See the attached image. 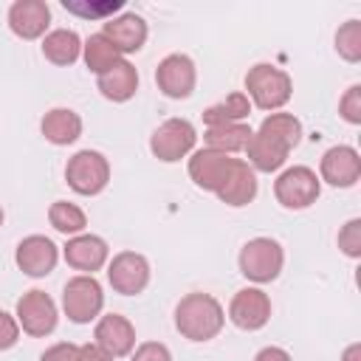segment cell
<instances>
[{"label":"cell","instance_id":"cell-1","mask_svg":"<svg viewBox=\"0 0 361 361\" xmlns=\"http://www.w3.org/2000/svg\"><path fill=\"white\" fill-rule=\"evenodd\" d=\"M223 324L226 310L212 293L192 290L175 305V330L189 341H212L214 336H220Z\"/></svg>","mask_w":361,"mask_h":361},{"label":"cell","instance_id":"cell-2","mask_svg":"<svg viewBox=\"0 0 361 361\" xmlns=\"http://www.w3.org/2000/svg\"><path fill=\"white\" fill-rule=\"evenodd\" d=\"M245 96L251 107H259L265 113H279L293 96V79L288 71L271 62H257L245 73Z\"/></svg>","mask_w":361,"mask_h":361},{"label":"cell","instance_id":"cell-3","mask_svg":"<svg viewBox=\"0 0 361 361\" xmlns=\"http://www.w3.org/2000/svg\"><path fill=\"white\" fill-rule=\"evenodd\" d=\"M237 268L257 288L268 285L285 268V248L274 237H251L237 254Z\"/></svg>","mask_w":361,"mask_h":361},{"label":"cell","instance_id":"cell-4","mask_svg":"<svg viewBox=\"0 0 361 361\" xmlns=\"http://www.w3.org/2000/svg\"><path fill=\"white\" fill-rule=\"evenodd\" d=\"M104 310V290L102 282L90 274H76L62 288V313L73 324H90Z\"/></svg>","mask_w":361,"mask_h":361},{"label":"cell","instance_id":"cell-5","mask_svg":"<svg viewBox=\"0 0 361 361\" xmlns=\"http://www.w3.org/2000/svg\"><path fill=\"white\" fill-rule=\"evenodd\" d=\"M322 195V180L316 175V169L305 166V164H296V166H288L276 175L274 180V197L282 209H290V212H302V209H310Z\"/></svg>","mask_w":361,"mask_h":361},{"label":"cell","instance_id":"cell-6","mask_svg":"<svg viewBox=\"0 0 361 361\" xmlns=\"http://www.w3.org/2000/svg\"><path fill=\"white\" fill-rule=\"evenodd\" d=\"M65 180L82 197L102 195L110 183V161L99 149H79L65 164Z\"/></svg>","mask_w":361,"mask_h":361},{"label":"cell","instance_id":"cell-7","mask_svg":"<svg viewBox=\"0 0 361 361\" xmlns=\"http://www.w3.org/2000/svg\"><path fill=\"white\" fill-rule=\"evenodd\" d=\"M197 144V130L189 118H166L149 135V152L164 164H178L189 158Z\"/></svg>","mask_w":361,"mask_h":361},{"label":"cell","instance_id":"cell-8","mask_svg":"<svg viewBox=\"0 0 361 361\" xmlns=\"http://www.w3.org/2000/svg\"><path fill=\"white\" fill-rule=\"evenodd\" d=\"M17 324L25 336H34V338H45L56 330V322H59V307L56 302L39 290V288H31L25 290L20 299H17Z\"/></svg>","mask_w":361,"mask_h":361},{"label":"cell","instance_id":"cell-9","mask_svg":"<svg viewBox=\"0 0 361 361\" xmlns=\"http://www.w3.org/2000/svg\"><path fill=\"white\" fill-rule=\"evenodd\" d=\"M152 279L149 259L138 251H118L113 259H107V282L121 296H138L147 290Z\"/></svg>","mask_w":361,"mask_h":361},{"label":"cell","instance_id":"cell-10","mask_svg":"<svg viewBox=\"0 0 361 361\" xmlns=\"http://www.w3.org/2000/svg\"><path fill=\"white\" fill-rule=\"evenodd\" d=\"M155 85L166 99H189L197 85V65L189 54H166L155 68Z\"/></svg>","mask_w":361,"mask_h":361},{"label":"cell","instance_id":"cell-11","mask_svg":"<svg viewBox=\"0 0 361 361\" xmlns=\"http://www.w3.org/2000/svg\"><path fill=\"white\" fill-rule=\"evenodd\" d=\"M271 313H274V305H271V296L257 288V285H248V288H240L231 302H228V322L245 333H254V330H262L268 322H271Z\"/></svg>","mask_w":361,"mask_h":361},{"label":"cell","instance_id":"cell-12","mask_svg":"<svg viewBox=\"0 0 361 361\" xmlns=\"http://www.w3.org/2000/svg\"><path fill=\"white\" fill-rule=\"evenodd\" d=\"M319 180L336 186V189H350L361 180V155L350 144H336L324 149L319 161Z\"/></svg>","mask_w":361,"mask_h":361},{"label":"cell","instance_id":"cell-13","mask_svg":"<svg viewBox=\"0 0 361 361\" xmlns=\"http://www.w3.org/2000/svg\"><path fill=\"white\" fill-rule=\"evenodd\" d=\"M14 262H17V268H20L25 276L42 279V276H48V274L56 268V262H59V248H56V243H54L51 237H45V234H28V237H23V240L17 243Z\"/></svg>","mask_w":361,"mask_h":361},{"label":"cell","instance_id":"cell-14","mask_svg":"<svg viewBox=\"0 0 361 361\" xmlns=\"http://www.w3.org/2000/svg\"><path fill=\"white\" fill-rule=\"evenodd\" d=\"M62 257H65V262H68L73 271L93 276L96 271H102V268L107 265V259H110V245H107L104 237L82 231V234H76V237H68V243L62 245Z\"/></svg>","mask_w":361,"mask_h":361},{"label":"cell","instance_id":"cell-15","mask_svg":"<svg viewBox=\"0 0 361 361\" xmlns=\"http://www.w3.org/2000/svg\"><path fill=\"white\" fill-rule=\"evenodd\" d=\"M93 344H99L113 358H124L135 350V327L121 313H104V316L96 319Z\"/></svg>","mask_w":361,"mask_h":361},{"label":"cell","instance_id":"cell-16","mask_svg":"<svg viewBox=\"0 0 361 361\" xmlns=\"http://www.w3.org/2000/svg\"><path fill=\"white\" fill-rule=\"evenodd\" d=\"M8 28L20 39H39L48 34L51 8L45 0H14L8 6Z\"/></svg>","mask_w":361,"mask_h":361},{"label":"cell","instance_id":"cell-17","mask_svg":"<svg viewBox=\"0 0 361 361\" xmlns=\"http://www.w3.org/2000/svg\"><path fill=\"white\" fill-rule=\"evenodd\" d=\"M257 192H259L257 172H254L245 161L234 158L214 195H217L220 203H226V206H231V209H240V206H248V203L257 197Z\"/></svg>","mask_w":361,"mask_h":361},{"label":"cell","instance_id":"cell-18","mask_svg":"<svg viewBox=\"0 0 361 361\" xmlns=\"http://www.w3.org/2000/svg\"><path fill=\"white\" fill-rule=\"evenodd\" d=\"M231 161H234V158L226 155V152L200 147V149H195V152L189 155V166H186V169H189V178H192V183H195L197 189H203V192H217V186H220V180L226 178Z\"/></svg>","mask_w":361,"mask_h":361},{"label":"cell","instance_id":"cell-19","mask_svg":"<svg viewBox=\"0 0 361 361\" xmlns=\"http://www.w3.org/2000/svg\"><path fill=\"white\" fill-rule=\"evenodd\" d=\"M102 34H104V37L118 48V54L124 56V54H135V51L144 48L149 28H147V20H144L141 14L124 11V14H118V17H110V20L104 23Z\"/></svg>","mask_w":361,"mask_h":361},{"label":"cell","instance_id":"cell-20","mask_svg":"<svg viewBox=\"0 0 361 361\" xmlns=\"http://www.w3.org/2000/svg\"><path fill=\"white\" fill-rule=\"evenodd\" d=\"M96 87L107 102H116V104L130 102L138 90V71L130 59H118L113 68L96 76Z\"/></svg>","mask_w":361,"mask_h":361},{"label":"cell","instance_id":"cell-21","mask_svg":"<svg viewBox=\"0 0 361 361\" xmlns=\"http://www.w3.org/2000/svg\"><path fill=\"white\" fill-rule=\"evenodd\" d=\"M39 133L54 147H68L82 135V116L71 107H51L39 118Z\"/></svg>","mask_w":361,"mask_h":361},{"label":"cell","instance_id":"cell-22","mask_svg":"<svg viewBox=\"0 0 361 361\" xmlns=\"http://www.w3.org/2000/svg\"><path fill=\"white\" fill-rule=\"evenodd\" d=\"M245 155H248L245 164L254 172H268L271 175V172H279L285 166L290 149H285L279 141H274L271 135H265L262 130H257V133H251V138L245 144Z\"/></svg>","mask_w":361,"mask_h":361},{"label":"cell","instance_id":"cell-23","mask_svg":"<svg viewBox=\"0 0 361 361\" xmlns=\"http://www.w3.org/2000/svg\"><path fill=\"white\" fill-rule=\"evenodd\" d=\"M42 56L59 68L73 65L82 59V37L73 28H54L42 37Z\"/></svg>","mask_w":361,"mask_h":361},{"label":"cell","instance_id":"cell-24","mask_svg":"<svg viewBox=\"0 0 361 361\" xmlns=\"http://www.w3.org/2000/svg\"><path fill=\"white\" fill-rule=\"evenodd\" d=\"M251 116V102L243 90L228 93L226 99H220L217 104H209L203 110V121L206 127H217V124H243Z\"/></svg>","mask_w":361,"mask_h":361},{"label":"cell","instance_id":"cell-25","mask_svg":"<svg viewBox=\"0 0 361 361\" xmlns=\"http://www.w3.org/2000/svg\"><path fill=\"white\" fill-rule=\"evenodd\" d=\"M251 133H254V130H251L245 121H243V124H217V127H206L203 141H206L209 149L234 155V152H243V149H245Z\"/></svg>","mask_w":361,"mask_h":361},{"label":"cell","instance_id":"cell-26","mask_svg":"<svg viewBox=\"0 0 361 361\" xmlns=\"http://www.w3.org/2000/svg\"><path fill=\"white\" fill-rule=\"evenodd\" d=\"M82 59H85V65H87V71L90 73H104L107 68H113L118 59H124L121 54H118V48L99 31V34H90L87 39H82Z\"/></svg>","mask_w":361,"mask_h":361},{"label":"cell","instance_id":"cell-27","mask_svg":"<svg viewBox=\"0 0 361 361\" xmlns=\"http://www.w3.org/2000/svg\"><path fill=\"white\" fill-rule=\"evenodd\" d=\"M259 130L265 135H271L274 141H279L285 149H296L302 141V121L293 113H268L262 118Z\"/></svg>","mask_w":361,"mask_h":361},{"label":"cell","instance_id":"cell-28","mask_svg":"<svg viewBox=\"0 0 361 361\" xmlns=\"http://www.w3.org/2000/svg\"><path fill=\"white\" fill-rule=\"evenodd\" d=\"M48 223H51L59 234L76 237V234H82V231L87 228V214H85V209L76 206V203L54 200V203L48 206Z\"/></svg>","mask_w":361,"mask_h":361},{"label":"cell","instance_id":"cell-29","mask_svg":"<svg viewBox=\"0 0 361 361\" xmlns=\"http://www.w3.org/2000/svg\"><path fill=\"white\" fill-rule=\"evenodd\" d=\"M336 54L350 65L361 62V20H347L344 25H338V31H336Z\"/></svg>","mask_w":361,"mask_h":361},{"label":"cell","instance_id":"cell-30","mask_svg":"<svg viewBox=\"0 0 361 361\" xmlns=\"http://www.w3.org/2000/svg\"><path fill=\"white\" fill-rule=\"evenodd\" d=\"M338 248L350 259L361 257V217H353L338 228Z\"/></svg>","mask_w":361,"mask_h":361},{"label":"cell","instance_id":"cell-31","mask_svg":"<svg viewBox=\"0 0 361 361\" xmlns=\"http://www.w3.org/2000/svg\"><path fill=\"white\" fill-rule=\"evenodd\" d=\"M338 116L353 127L361 124V85H350L344 90V96L338 99Z\"/></svg>","mask_w":361,"mask_h":361},{"label":"cell","instance_id":"cell-32","mask_svg":"<svg viewBox=\"0 0 361 361\" xmlns=\"http://www.w3.org/2000/svg\"><path fill=\"white\" fill-rule=\"evenodd\" d=\"M130 361H172V353L164 341H141L130 353Z\"/></svg>","mask_w":361,"mask_h":361},{"label":"cell","instance_id":"cell-33","mask_svg":"<svg viewBox=\"0 0 361 361\" xmlns=\"http://www.w3.org/2000/svg\"><path fill=\"white\" fill-rule=\"evenodd\" d=\"M68 11H73V14H82V17H102V14H107V11H118L121 8V0H107V3H99V6H90V3H73V0H65L62 3Z\"/></svg>","mask_w":361,"mask_h":361},{"label":"cell","instance_id":"cell-34","mask_svg":"<svg viewBox=\"0 0 361 361\" xmlns=\"http://www.w3.org/2000/svg\"><path fill=\"white\" fill-rule=\"evenodd\" d=\"M17 341H20V324H17V316L0 310V353H3V350H11Z\"/></svg>","mask_w":361,"mask_h":361},{"label":"cell","instance_id":"cell-35","mask_svg":"<svg viewBox=\"0 0 361 361\" xmlns=\"http://www.w3.org/2000/svg\"><path fill=\"white\" fill-rule=\"evenodd\" d=\"M76 355H79V344H73V341H59V344H51V347L39 355V361H76Z\"/></svg>","mask_w":361,"mask_h":361},{"label":"cell","instance_id":"cell-36","mask_svg":"<svg viewBox=\"0 0 361 361\" xmlns=\"http://www.w3.org/2000/svg\"><path fill=\"white\" fill-rule=\"evenodd\" d=\"M76 361H116L110 353H104L99 344H79Z\"/></svg>","mask_w":361,"mask_h":361},{"label":"cell","instance_id":"cell-37","mask_svg":"<svg viewBox=\"0 0 361 361\" xmlns=\"http://www.w3.org/2000/svg\"><path fill=\"white\" fill-rule=\"evenodd\" d=\"M254 361H293V358H290V353H288L285 347L268 344V347H262V350L254 355Z\"/></svg>","mask_w":361,"mask_h":361},{"label":"cell","instance_id":"cell-38","mask_svg":"<svg viewBox=\"0 0 361 361\" xmlns=\"http://www.w3.org/2000/svg\"><path fill=\"white\" fill-rule=\"evenodd\" d=\"M341 361H361V344H358V341L347 344L344 353H341Z\"/></svg>","mask_w":361,"mask_h":361},{"label":"cell","instance_id":"cell-39","mask_svg":"<svg viewBox=\"0 0 361 361\" xmlns=\"http://www.w3.org/2000/svg\"><path fill=\"white\" fill-rule=\"evenodd\" d=\"M3 220H6V212H3V206H0V226H3Z\"/></svg>","mask_w":361,"mask_h":361}]
</instances>
